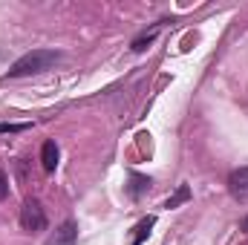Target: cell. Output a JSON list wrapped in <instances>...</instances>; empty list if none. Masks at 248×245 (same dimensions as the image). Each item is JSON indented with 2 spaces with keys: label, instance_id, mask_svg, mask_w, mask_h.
<instances>
[{
  "label": "cell",
  "instance_id": "6da1fadb",
  "mask_svg": "<svg viewBox=\"0 0 248 245\" xmlns=\"http://www.w3.org/2000/svg\"><path fill=\"white\" fill-rule=\"evenodd\" d=\"M58 61H61V52H55V49H32V52H26L23 58H17V61L12 63L9 78H23V75L44 72V69L55 66Z\"/></svg>",
  "mask_w": 248,
  "mask_h": 245
},
{
  "label": "cell",
  "instance_id": "7a4b0ae2",
  "mask_svg": "<svg viewBox=\"0 0 248 245\" xmlns=\"http://www.w3.org/2000/svg\"><path fill=\"white\" fill-rule=\"evenodd\" d=\"M20 225H23V231H32V234L46 228V214H44V208H41L38 199H26L23 202V208H20Z\"/></svg>",
  "mask_w": 248,
  "mask_h": 245
},
{
  "label": "cell",
  "instance_id": "3957f363",
  "mask_svg": "<svg viewBox=\"0 0 248 245\" xmlns=\"http://www.w3.org/2000/svg\"><path fill=\"white\" fill-rule=\"evenodd\" d=\"M44 245H78V222L75 219H66L63 225H58L49 234V240Z\"/></svg>",
  "mask_w": 248,
  "mask_h": 245
},
{
  "label": "cell",
  "instance_id": "277c9868",
  "mask_svg": "<svg viewBox=\"0 0 248 245\" xmlns=\"http://www.w3.org/2000/svg\"><path fill=\"white\" fill-rule=\"evenodd\" d=\"M228 187H231V193H234L237 199H248V168L234 170L231 179H228Z\"/></svg>",
  "mask_w": 248,
  "mask_h": 245
},
{
  "label": "cell",
  "instance_id": "5b68a950",
  "mask_svg": "<svg viewBox=\"0 0 248 245\" xmlns=\"http://www.w3.org/2000/svg\"><path fill=\"white\" fill-rule=\"evenodd\" d=\"M41 162H44V170H46V173H52V170L58 168V144H55V141H44V147H41Z\"/></svg>",
  "mask_w": 248,
  "mask_h": 245
},
{
  "label": "cell",
  "instance_id": "8992f818",
  "mask_svg": "<svg viewBox=\"0 0 248 245\" xmlns=\"http://www.w3.org/2000/svg\"><path fill=\"white\" fill-rule=\"evenodd\" d=\"M150 190V176H141V173H130V196L139 199L141 193Z\"/></svg>",
  "mask_w": 248,
  "mask_h": 245
},
{
  "label": "cell",
  "instance_id": "52a82bcc",
  "mask_svg": "<svg viewBox=\"0 0 248 245\" xmlns=\"http://www.w3.org/2000/svg\"><path fill=\"white\" fill-rule=\"evenodd\" d=\"M156 225V216H144L139 225H136V237H133V245H141L147 237H150V228Z\"/></svg>",
  "mask_w": 248,
  "mask_h": 245
},
{
  "label": "cell",
  "instance_id": "ba28073f",
  "mask_svg": "<svg viewBox=\"0 0 248 245\" xmlns=\"http://www.w3.org/2000/svg\"><path fill=\"white\" fill-rule=\"evenodd\" d=\"M156 35H159V29H150V32L139 35V38L133 41V49H136V52H144V49H147V46H150V44L156 41Z\"/></svg>",
  "mask_w": 248,
  "mask_h": 245
},
{
  "label": "cell",
  "instance_id": "9c48e42d",
  "mask_svg": "<svg viewBox=\"0 0 248 245\" xmlns=\"http://www.w3.org/2000/svg\"><path fill=\"white\" fill-rule=\"evenodd\" d=\"M187 199H190V187H187V184H179V190L168 199V205H165V208H179V205L187 202Z\"/></svg>",
  "mask_w": 248,
  "mask_h": 245
},
{
  "label": "cell",
  "instance_id": "30bf717a",
  "mask_svg": "<svg viewBox=\"0 0 248 245\" xmlns=\"http://www.w3.org/2000/svg\"><path fill=\"white\" fill-rule=\"evenodd\" d=\"M6 196H9V179H6V173L0 170V202H3Z\"/></svg>",
  "mask_w": 248,
  "mask_h": 245
},
{
  "label": "cell",
  "instance_id": "8fae6325",
  "mask_svg": "<svg viewBox=\"0 0 248 245\" xmlns=\"http://www.w3.org/2000/svg\"><path fill=\"white\" fill-rule=\"evenodd\" d=\"M26 130V124H0V133H20Z\"/></svg>",
  "mask_w": 248,
  "mask_h": 245
},
{
  "label": "cell",
  "instance_id": "7c38bea8",
  "mask_svg": "<svg viewBox=\"0 0 248 245\" xmlns=\"http://www.w3.org/2000/svg\"><path fill=\"white\" fill-rule=\"evenodd\" d=\"M243 228H246V231H248V216H246V222H243Z\"/></svg>",
  "mask_w": 248,
  "mask_h": 245
}]
</instances>
